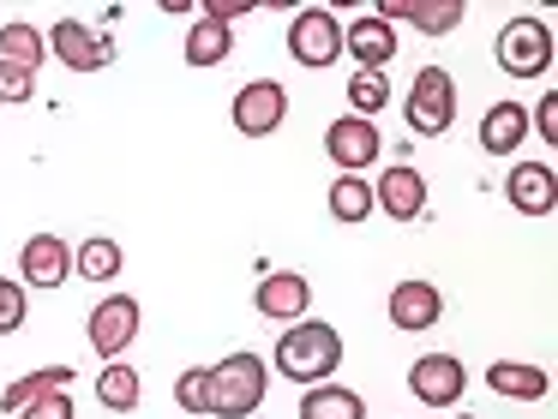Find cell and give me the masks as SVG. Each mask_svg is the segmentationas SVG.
<instances>
[{"label":"cell","mask_w":558,"mask_h":419,"mask_svg":"<svg viewBox=\"0 0 558 419\" xmlns=\"http://www.w3.org/2000/svg\"><path fill=\"white\" fill-rule=\"evenodd\" d=\"M373 210H385L390 222H421L426 215V174L414 162H390L373 180Z\"/></svg>","instance_id":"obj_9"},{"label":"cell","mask_w":558,"mask_h":419,"mask_svg":"<svg viewBox=\"0 0 558 419\" xmlns=\"http://www.w3.org/2000/svg\"><path fill=\"white\" fill-rule=\"evenodd\" d=\"M253 306H258V318H270V323H301L306 306H313V282H306L301 270H270L265 282H258Z\"/></svg>","instance_id":"obj_13"},{"label":"cell","mask_w":558,"mask_h":419,"mask_svg":"<svg viewBox=\"0 0 558 419\" xmlns=\"http://www.w3.org/2000/svg\"><path fill=\"white\" fill-rule=\"evenodd\" d=\"M529 126H541V138H546V144H558V96H541V102H534Z\"/></svg>","instance_id":"obj_32"},{"label":"cell","mask_w":558,"mask_h":419,"mask_svg":"<svg viewBox=\"0 0 558 419\" xmlns=\"http://www.w3.org/2000/svg\"><path fill=\"white\" fill-rule=\"evenodd\" d=\"M486 390L510 395V402H541L553 383H546L541 366H522V359H493V366H486Z\"/></svg>","instance_id":"obj_19"},{"label":"cell","mask_w":558,"mask_h":419,"mask_svg":"<svg viewBox=\"0 0 558 419\" xmlns=\"http://www.w3.org/2000/svg\"><path fill=\"white\" fill-rule=\"evenodd\" d=\"M505 198L517 215H553L558 210V174L553 162H517L505 174Z\"/></svg>","instance_id":"obj_14"},{"label":"cell","mask_w":558,"mask_h":419,"mask_svg":"<svg viewBox=\"0 0 558 419\" xmlns=\"http://www.w3.org/2000/svg\"><path fill=\"white\" fill-rule=\"evenodd\" d=\"M342 48L361 60V72H385L397 60V30H390L378 12H361V19L342 24Z\"/></svg>","instance_id":"obj_17"},{"label":"cell","mask_w":558,"mask_h":419,"mask_svg":"<svg viewBox=\"0 0 558 419\" xmlns=\"http://www.w3.org/2000/svg\"><path fill=\"white\" fill-rule=\"evenodd\" d=\"M229 54H234V30L198 12L193 30H186V60H193V66H222Z\"/></svg>","instance_id":"obj_24"},{"label":"cell","mask_w":558,"mask_h":419,"mask_svg":"<svg viewBox=\"0 0 558 419\" xmlns=\"http://www.w3.org/2000/svg\"><path fill=\"white\" fill-rule=\"evenodd\" d=\"M210 371V414L217 419H246L265 407V390H270V366L253 354V347H241V354L217 359Z\"/></svg>","instance_id":"obj_2"},{"label":"cell","mask_w":558,"mask_h":419,"mask_svg":"<svg viewBox=\"0 0 558 419\" xmlns=\"http://www.w3.org/2000/svg\"><path fill=\"white\" fill-rule=\"evenodd\" d=\"M462 0H385V7H378V19L390 24V30H397V24H414V30L421 36H450L462 24Z\"/></svg>","instance_id":"obj_16"},{"label":"cell","mask_w":558,"mask_h":419,"mask_svg":"<svg viewBox=\"0 0 558 419\" xmlns=\"http://www.w3.org/2000/svg\"><path fill=\"white\" fill-rule=\"evenodd\" d=\"M457 419H474V414H457Z\"/></svg>","instance_id":"obj_34"},{"label":"cell","mask_w":558,"mask_h":419,"mask_svg":"<svg viewBox=\"0 0 558 419\" xmlns=\"http://www.w3.org/2000/svg\"><path fill=\"white\" fill-rule=\"evenodd\" d=\"M289 54L301 60V66H313V72L337 66V60H342V19H337L330 7L294 12V24H289Z\"/></svg>","instance_id":"obj_5"},{"label":"cell","mask_w":558,"mask_h":419,"mask_svg":"<svg viewBox=\"0 0 558 419\" xmlns=\"http://www.w3.org/2000/svg\"><path fill=\"white\" fill-rule=\"evenodd\" d=\"M31 96H37V72L7 66V60H0V102H7V108H19V102H31Z\"/></svg>","instance_id":"obj_30"},{"label":"cell","mask_w":558,"mask_h":419,"mask_svg":"<svg viewBox=\"0 0 558 419\" xmlns=\"http://www.w3.org/2000/svg\"><path fill=\"white\" fill-rule=\"evenodd\" d=\"M522 138H529V108L522 102H493L481 120V150L486 156H510L522 150Z\"/></svg>","instance_id":"obj_18"},{"label":"cell","mask_w":558,"mask_h":419,"mask_svg":"<svg viewBox=\"0 0 558 419\" xmlns=\"http://www.w3.org/2000/svg\"><path fill=\"white\" fill-rule=\"evenodd\" d=\"M0 60H7V66H25V72H37L43 60H49V36H43L37 24H25V19L0 24Z\"/></svg>","instance_id":"obj_23"},{"label":"cell","mask_w":558,"mask_h":419,"mask_svg":"<svg viewBox=\"0 0 558 419\" xmlns=\"http://www.w3.org/2000/svg\"><path fill=\"white\" fill-rule=\"evenodd\" d=\"M198 12H205V19H217V24H234L246 12V0H205Z\"/></svg>","instance_id":"obj_33"},{"label":"cell","mask_w":558,"mask_h":419,"mask_svg":"<svg viewBox=\"0 0 558 419\" xmlns=\"http://www.w3.org/2000/svg\"><path fill=\"white\" fill-rule=\"evenodd\" d=\"M66 275H73V246H66L61 234H31L25 246H19V282L25 287L54 294Z\"/></svg>","instance_id":"obj_12"},{"label":"cell","mask_w":558,"mask_h":419,"mask_svg":"<svg viewBox=\"0 0 558 419\" xmlns=\"http://www.w3.org/2000/svg\"><path fill=\"white\" fill-rule=\"evenodd\" d=\"M301 419H366V402L349 383H313L301 395Z\"/></svg>","instance_id":"obj_21"},{"label":"cell","mask_w":558,"mask_h":419,"mask_svg":"<svg viewBox=\"0 0 558 419\" xmlns=\"http://www.w3.org/2000/svg\"><path fill=\"white\" fill-rule=\"evenodd\" d=\"M493 54L510 78H546L553 72V24L534 19V12H517V19H505Z\"/></svg>","instance_id":"obj_3"},{"label":"cell","mask_w":558,"mask_h":419,"mask_svg":"<svg viewBox=\"0 0 558 419\" xmlns=\"http://www.w3.org/2000/svg\"><path fill=\"white\" fill-rule=\"evenodd\" d=\"M126 270V251H121V239H109V234H90L85 246H73V275H85V282H114V275Z\"/></svg>","instance_id":"obj_20"},{"label":"cell","mask_w":558,"mask_h":419,"mask_svg":"<svg viewBox=\"0 0 558 419\" xmlns=\"http://www.w3.org/2000/svg\"><path fill=\"white\" fill-rule=\"evenodd\" d=\"M138 318H145V306H138L133 294H102L97 306H90V323H85L90 347H97L102 359L126 354V347L138 342Z\"/></svg>","instance_id":"obj_7"},{"label":"cell","mask_w":558,"mask_h":419,"mask_svg":"<svg viewBox=\"0 0 558 419\" xmlns=\"http://www.w3.org/2000/svg\"><path fill=\"white\" fill-rule=\"evenodd\" d=\"M409 390H414V402H426V407H457L462 390H469V366H462L457 354H421L409 366Z\"/></svg>","instance_id":"obj_8"},{"label":"cell","mask_w":558,"mask_h":419,"mask_svg":"<svg viewBox=\"0 0 558 419\" xmlns=\"http://www.w3.org/2000/svg\"><path fill=\"white\" fill-rule=\"evenodd\" d=\"M349 102H354V120H373L390 108V78L385 72H354L349 78Z\"/></svg>","instance_id":"obj_27"},{"label":"cell","mask_w":558,"mask_h":419,"mask_svg":"<svg viewBox=\"0 0 558 419\" xmlns=\"http://www.w3.org/2000/svg\"><path fill=\"white\" fill-rule=\"evenodd\" d=\"M43 36H49L54 60L73 66V72H102L114 60V42L102 30H90L85 19H54V30H43Z\"/></svg>","instance_id":"obj_10"},{"label":"cell","mask_w":558,"mask_h":419,"mask_svg":"<svg viewBox=\"0 0 558 419\" xmlns=\"http://www.w3.org/2000/svg\"><path fill=\"white\" fill-rule=\"evenodd\" d=\"M445 318V294H438L433 282H421V275H409V282L390 287V323H397L402 335H421L433 330V323Z\"/></svg>","instance_id":"obj_15"},{"label":"cell","mask_w":558,"mask_h":419,"mask_svg":"<svg viewBox=\"0 0 558 419\" xmlns=\"http://www.w3.org/2000/svg\"><path fill=\"white\" fill-rule=\"evenodd\" d=\"M25 318H31V294H25V282L0 275V335L25 330Z\"/></svg>","instance_id":"obj_29"},{"label":"cell","mask_w":558,"mask_h":419,"mask_svg":"<svg viewBox=\"0 0 558 419\" xmlns=\"http://www.w3.org/2000/svg\"><path fill=\"white\" fill-rule=\"evenodd\" d=\"M270 366H277L289 383H301V390L330 383V378H337V366H342V335L330 330V323H318V318H301V323L282 330Z\"/></svg>","instance_id":"obj_1"},{"label":"cell","mask_w":558,"mask_h":419,"mask_svg":"<svg viewBox=\"0 0 558 419\" xmlns=\"http://www.w3.org/2000/svg\"><path fill=\"white\" fill-rule=\"evenodd\" d=\"M13 419H73V395H66V390H49V395H37L31 407H19Z\"/></svg>","instance_id":"obj_31"},{"label":"cell","mask_w":558,"mask_h":419,"mask_svg":"<svg viewBox=\"0 0 558 419\" xmlns=\"http://www.w3.org/2000/svg\"><path fill=\"white\" fill-rule=\"evenodd\" d=\"M174 407L181 414H210V371L205 366H186L174 378Z\"/></svg>","instance_id":"obj_28"},{"label":"cell","mask_w":558,"mask_h":419,"mask_svg":"<svg viewBox=\"0 0 558 419\" xmlns=\"http://www.w3.org/2000/svg\"><path fill=\"white\" fill-rule=\"evenodd\" d=\"M330 215H337L342 227H361L366 215H373V186H366L361 174H337L330 180Z\"/></svg>","instance_id":"obj_26"},{"label":"cell","mask_w":558,"mask_h":419,"mask_svg":"<svg viewBox=\"0 0 558 419\" xmlns=\"http://www.w3.org/2000/svg\"><path fill=\"white\" fill-rule=\"evenodd\" d=\"M138 395H145V378H138L126 359H109V366H102V378H97V402L109 407V414H133Z\"/></svg>","instance_id":"obj_25"},{"label":"cell","mask_w":558,"mask_h":419,"mask_svg":"<svg viewBox=\"0 0 558 419\" xmlns=\"http://www.w3.org/2000/svg\"><path fill=\"white\" fill-rule=\"evenodd\" d=\"M229 120H234V132H241V138H270V132H277L282 120H289V90H282L277 78H253V84H241V90H234Z\"/></svg>","instance_id":"obj_6"},{"label":"cell","mask_w":558,"mask_h":419,"mask_svg":"<svg viewBox=\"0 0 558 419\" xmlns=\"http://www.w3.org/2000/svg\"><path fill=\"white\" fill-rule=\"evenodd\" d=\"M78 371L73 366H37V371H25V378H13L7 390H0V414H19V407H31L37 395H49V390H66Z\"/></svg>","instance_id":"obj_22"},{"label":"cell","mask_w":558,"mask_h":419,"mask_svg":"<svg viewBox=\"0 0 558 419\" xmlns=\"http://www.w3.org/2000/svg\"><path fill=\"white\" fill-rule=\"evenodd\" d=\"M402 114H409V132H421V138H445V132L457 126V78H450L445 66H421L414 84H409Z\"/></svg>","instance_id":"obj_4"},{"label":"cell","mask_w":558,"mask_h":419,"mask_svg":"<svg viewBox=\"0 0 558 419\" xmlns=\"http://www.w3.org/2000/svg\"><path fill=\"white\" fill-rule=\"evenodd\" d=\"M378 150H385V138H378L373 120L342 114V120H330V126H325V156L337 162V174H361V168H373Z\"/></svg>","instance_id":"obj_11"}]
</instances>
